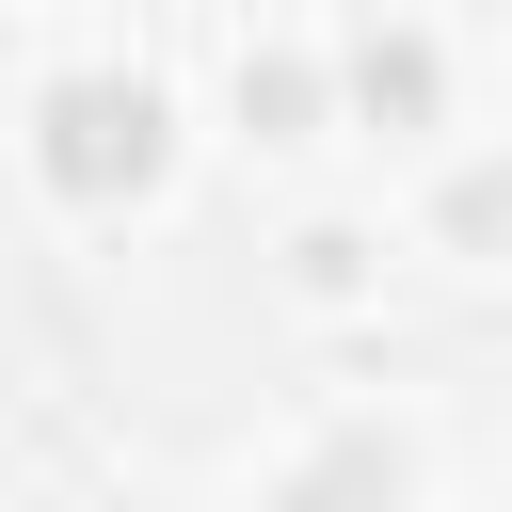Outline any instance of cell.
<instances>
[{
	"label": "cell",
	"mask_w": 512,
	"mask_h": 512,
	"mask_svg": "<svg viewBox=\"0 0 512 512\" xmlns=\"http://www.w3.org/2000/svg\"><path fill=\"white\" fill-rule=\"evenodd\" d=\"M32 160H48V192H144L176 160V96L144 64H80L32 96Z\"/></svg>",
	"instance_id": "cell-1"
},
{
	"label": "cell",
	"mask_w": 512,
	"mask_h": 512,
	"mask_svg": "<svg viewBox=\"0 0 512 512\" xmlns=\"http://www.w3.org/2000/svg\"><path fill=\"white\" fill-rule=\"evenodd\" d=\"M384 128H432V96H448V64H432V32H352V64H336Z\"/></svg>",
	"instance_id": "cell-2"
},
{
	"label": "cell",
	"mask_w": 512,
	"mask_h": 512,
	"mask_svg": "<svg viewBox=\"0 0 512 512\" xmlns=\"http://www.w3.org/2000/svg\"><path fill=\"white\" fill-rule=\"evenodd\" d=\"M272 512H416V480H400L384 448H320V464L272 480Z\"/></svg>",
	"instance_id": "cell-3"
},
{
	"label": "cell",
	"mask_w": 512,
	"mask_h": 512,
	"mask_svg": "<svg viewBox=\"0 0 512 512\" xmlns=\"http://www.w3.org/2000/svg\"><path fill=\"white\" fill-rule=\"evenodd\" d=\"M240 112H256V128H304V112H320V64H304V48H256V64H240Z\"/></svg>",
	"instance_id": "cell-4"
},
{
	"label": "cell",
	"mask_w": 512,
	"mask_h": 512,
	"mask_svg": "<svg viewBox=\"0 0 512 512\" xmlns=\"http://www.w3.org/2000/svg\"><path fill=\"white\" fill-rule=\"evenodd\" d=\"M448 224H464V240H512V160H464V176H448Z\"/></svg>",
	"instance_id": "cell-5"
}]
</instances>
